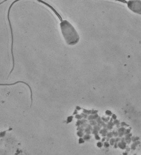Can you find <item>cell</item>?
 I'll list each match as a JSON object with an SVG mask.
<instances>
[{
    "mask_svg": "<svg viewBox=\"0 0 141 155\" xmlns=\"http://www.w3.org/2000/svg\"><path fill=\"white\" fill-rule=\"evenodd\" d=\"M36 1L48 7L58 18L60 21V28L61 33L66 44L71 46L77 44L80 41V36L77 31L73 25L68 20H63L61 15L51 4L43 0Z\"/></svg>",
    "mask_w": 141,
    "mask_h": 155,
    "instance_id": "1",
    "label": "cell"
},
{
    "mask_svg": "<svg viewBox=\"0 0 141 155\" xmlns=\"http://www.w3.org/2000/svg\"><path fill=\"white\" fill-rule=\"evenodd\" d=\"M23 83V84H25V85H27V86L29 88L31 92H32L31 89V87L30 86V85H29L28 84H27V83H25V82H23V81H17V82H15V83H9V84H7V83H5V84H3V83H0V86H10V85H16V84H18V83Z\"/></svg>",
    "mask_w": 141,
    "mask_h": 155,
    "instance_id": "2",
    "label": "cell"
}]
</instances>
